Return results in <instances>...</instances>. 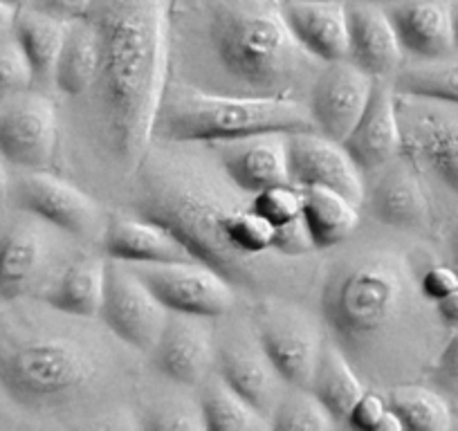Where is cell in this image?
<instances>
[{
    "instance_id": "obj_16",
    "label": "cell",
    "mask_w": 458,
    "mask_h": 431,
    "mask_svg": "<svg viewBox=\"0 0 458 431\" xmlns=\"http://www.w3.org/2000/svg\"><path fill=\"white\" fill-rule=\"evenodd\" d=\"M342 144L364 173L380 171L403 156L400 101L391 79H376L367 108Z\"/></svg>"
},
{
    "instance_id": "obj_34",
    "label": "cell",
    "mask_w": 458,
    "mask_h": 431,
    "mask_svg": "<svg viewBox=\"0 0 458 431\" xmlns=\"http://www.w3.org/2000/svg\"><path fill=\"white\" fill-rule=\"evenodd\" d=\"M337 420L330 416L319 398L310 389H297L281 398L272 413V429L285 431H328L337 429Z\"/></svg>"
},
{
    "instance_id": "obj_45",
    "label": "cell",
    "mask_w": 458,
    "mask_h": 431,
    "mask_svg": "<svg viewBox=\"0 0 458 431\" xmlns=\"http://www.w3.org/2000/svg\"><path fill=\"white\" fill-rule=\"evenodd\" d=\"M404 429H407V427H404L403 418H400L398 413H395L394 409H391V404H389V411H386L385 418H382L380 429H377V431H404Z\"/></svg>"
},
{
    "instance_id": "obj_32",
    "label": "cell",
    "mask_w": 458,
    "mask_h": 431,
    "mask_svg": "<svg viewBox=\"0 0 458 431\" xmlns=\"http://www.w3.org/2000/svg\"><path fill=\"white\" fill-rule=\"evenodd\" d=\"M391 409L403 418L404 427L413 431L452 429V407L440 391L420 385L394 386L386 395Z\"/></svg>"
},
{
    "instance_id": "obj_22",
    "label": "cell",
    "mask_w": 458,
    "mask_h": 431,
    "mask_svg": "<svg viewBox=\"0 0 458 431\" xmlns=\"http://www.w3.org/2000/svg\"><path fill=\"white\" fill-rule=\"evenodd\" d=\"M403 122V153L458 193V120L422 113Z\"/></svg>"
},
{
    "instance_id": "obj_28",
    "label": "cell",
    "mask_w": 458,
    "mask_h": 431,
    "mask_svg": "<svg viewBox=\"0 0 458 431\" xmlns=\"http://www.w3.org/2000/svg\"><path fill=\"white\" fill-rule=\"evenodd\" d=\"M70 23L55 19L50 14L23 7L19 10L14 23V41L28 59L34 72V81H52L56 61L64 50Z\"/></svg>"
},
{
    "instance_id": "obj_23",
    "label": "cell",
    "mask_w": 458,
    "mask_h": 431,
    "mask_svg": "<svg viewBox=\"0 0 458 431\" xmlns=\"http://www.w3.org/2000/svg\"><path fill=\"white\" fill-rule=\"evenodd\" d=\"M380 171L369 198L373 216L395 230H425L431 207L416 171L407 165L391 166V162Z\"/></svg>"
},
{
    "instance_id": "obj_6",
    "label": "cell",
    "mask_w": 458,
    "mask_h": 431,
    "mask_svg": "<svg viewBox=\"0 0 458 431\" xmlns=\"http://www.w3.org/2000/svg\"><path fill=\"white\" fill-rule=\"evenodd\" d=\"M97 376L99 353L81 337L41 335L0 351V386L32 411L68 407Z\"/></svg>"
},
{
    "instance_id": "obj_19",
    "label": "cell",
    "mask_w": 458,
    "mask_h": 431,
    "mask_svg": "<svg viewBox=\"0 0 458 431\" xmlns=\"http://www.w3.org/2000/svg\"><path fill=\"white\" fill-rule=\"evenodd\" d=\"M220 169L243 189L257 193L270 184L290 182L288 133H261L216 147Z\"/></svg>"
},
{
    "instance_id": "obj_9",
    "label": "cell",
    "mask_w": 458,
    "mask_h": 431,
    "mask_svg": "<svg viewBox=\"0 0 458 431\" xmlns=\"http://www.w3.org/2000/svg\"><path fill=\"white\" fill-rule=\"evenodd\" d=\"M169 312L216 319L234 306V283L200 261L129 263Z\"/></svg>"
},
{
    "instance_id": "obj_46",
    "label": "cell",
    "mask_w": 458,
    "mask_h": 431,
    "mask_svg": "<svg viewBox=\"0 0 458 431\" xmlns=\"http://www.w3.org/2000/svg\"><path fill=\"white\" fill-rule=\"evenodd\" d=\"M10 196V175H7V166L3 156H0V205Z\"/></svg>"
},
{
    "instance_id": "obj_42",
    "label": "cell",
    "mask_w": 458,
    "mask_h": 431,
    "mask_svg": "<svg viewBox=\"0 0 458 431\" xmlns=\"http://www.w3.org/2000/svg\"><path fill=\"white\" fill-rule=\"evenodd\" d=\"M30 7L65 21V23H74V21L86 19L92 7V0H32Z\"/></svg>"
},
{
    "instance_id": "obj_26",
    "label": "cell",
    "mask_w": 458,
    "mask_h": 431,
    "mask_svg": "<svg viewBox=\"0 0 458 431\" xmlns=\"http://www.w3.org/2000/svg\"><path fill=\"white\" fill-rule=\"evenodd\" d=\"M303 218L317 249L342 245L360 225V205L328 187L303 189Z\"/></svg>"
},
{
    "instance_id": "obj_31",
    "label": "cell",
    "mask_w": 458,
    "mask_h": 431,
    "mask_svg": "<svg viewBox=\"0 0 458 431\" xmlns=\"http://www.w3.org/2000/svg\"><path fill=\"white\" fill-rule=\"evenodd\" d=\"M391 81L400 97L458 106V59L452 56L413 61L407 68H400Z\"/></svg>"
},
{
    "instance_id": "obj_20",
    "label": "cell",
    "mask_w": 458,
    "mask_h": 431,
    "mask_svg": "<svg viewBox=\"0 0 458 431\" xmlns=\"http://www.w3.org/2000/svg\"><path fill=\"white\" fill-rule=\"evenodd\" d=\"M373 79H394L403 68L404 50L382 5L349 3V56Z\"/></svg>"
},
{
    "instance_id": "obj_21",
    "label": "cell",
    "mask_w": 458,
    "mask_h": 431,
    "mask_svg": "<svg viewBox=\"0 0 458 431\" xmlns=\"http://www.w3.org/2000/svg\"><path fill=\"white\" fill-rule=\"evenodd\" d=\"M106 257L124 263L196 261L165 225L142 214H113L104 227Z\"/></svg>"
},
{
    "instance_id": "obj_15",
    "label": "cell",
    "mask_w": 458,
    "mask_h": 431,
    "mask_svg": "<svg viewBox=\"0 0 458 431\" xmlns=\"http://www.w3.org/2000/svg\"><path fill=\"white\" fill-rule=\"evenodd\" d=\"M216 364L218 376L272 420L276 404L284 398L285 380L263 351L257 333L225 335L216 344Z\"/></svg>"
},
{
    "instance_id": "obj_33",
    "label": "cell",
    "mask_w": 458,
    "mask_h": 431,
    "mask_svg": "<svg viewBox=\"0 0 458 431\" xmlns=\"http://www.w3.org/2000/svg\"><path fill=\"white\" fill-rule=\"evenodd\" d=\"M223 234L229 249L243 261L257 263L259 258L272 254L276 227L250 205L229 211L223 221Z\"/></svg>"
},
{
    "instance_id": "obj_29",
    "label": "cell",
    "mask_w": 458,
    "mask_h": 431,
    "mask_svg": "<svg viewBox=\"0 0 458 431\" xmlns=\"http://www.w3.org/2000/svg\"><path fill=\"white\" fill-rule=\"evenodd\" d=\"M97 72H99V41L95 28L86 19L74 21L68 28L52 83L61 95L83 97L95 86Z\"/></svg>"
},
{
    "instance_id": "obj_25",
    "label": "cell",
    "mask_w": 458,
    "mask_h": 431,
    "mask_svg": "<svg viewBox=\"0 0 458 431\" xmlns=\"http://www.w3.org/2000/svg\"><path fill=\"white\" fill-rule=\"evenodd\" d=\"M106 267L108 261L86 254L70 261L46 294L47 306L83 319L99 317L106 290Z\"/></svg>"
},
{
    "instance_id": "obj_41",
    "label": "cell",
    "mask_w": 458,
    "mask_h": 431,
    "mask_svg": "<svg viewBox=\"0 0 458 431\" xmlns=\"http://www.w3.org/2000/svg\"><path fill=\"white\" fill-rule=\"evenodd\" d=\"M458 290V267L456 266H431L420 279L422 297L431 301H440L447 294Z\"/></svg>"
},
{
    "instance_id": "obj_44",
    "label": "cell",
    "mask_w": 458,
    "mask_h": 431,
    "mask_svg": "<svg viewBox=\"0 0 458 431\" xmlns=\"http://www.w3.org/2000/svg\"><path fill=\"white\" fill-rule=\"evenodd\" d=\"M16 16H19V10H16L14 5H7V3L0 0V43L12 38V34H14Z\"/></svg>"
},
{
    "instance_id": "obj_5",
    "label": "cell",
    "mask_w": 458,
    "mask_h": 431,
    "mask_svg": "<svg viewBox=\"0 0 458 431\" xmlns=\"http://www.w3.org/2000/svg\"><path fill=\"white\" fill-rule=\"evenodd\" d=\"M409 279L403 258L369 249L335 263L321 290V317L346 355H358L400 319Z\"/></svg>"
},
{
    "instance_id": "obj_40",
    "label": "cell",
    "mask_w": 458,
    "mask_h": 431,
    "mask_svg": "<svg viewBox=\"0 0 458 431\" xmlns=\"http://www.w3.org/2000/svg\"><path fill=\"white\" fill-rule=\"evenodd\" d=\"M431 380H434V385L440 391L458 395V331L449 340V344L445 346L443 353L438 355V359H436Z\"/></svg>"
},
{
    "instance_id": "obj_47",
    "label": "cell",
    "mask_w": 458,
    "mask_h": 431,
    "mask_svg": "<svg viewBox=\"0 0 458 431\" xmlns=\"http://www.w3.org/2000/svg\"><path fill=\"white\" fill-rule=\"evenodd\" d=\"M452 28H454V46L458 55V0H452Z\"/></svg>"
},
{
    "instance_id": "obj_18",
    "label": "cell",
    "mask_w": 458,
    "mask_h": 431,
    "mask_svg": "<svg viewBox=\"0 0 458 431\" xmlns=\"http://www.w3.org/2000/svg\"><path fill=\"white\" fill-rule=\"evenodd\" d=\"M285 23L303 50L321 63L349 56V3L344 0H281Z\"/></svg>"
},
{
    "instance_id": "obj_48",
    "label": "cell",
    "mask_w": 458,
    "mask_h": 431,
    "mask_svg": "<svg viewBox=\"0 0 458 431\" xmlns=\"http://www.w3.org/2000/svg\"><path fill=\"white\" fill-rule=\"evenodd\" d=\"M452 258H454V266L458 267V230L454 232L452 236Z\"/></svg>"
},
{
    "instance_id": "obj_4",
    "label": "cell",
    "mask_w": 458,
    "mask_h": 431,
    "mask_svg": "<svg viewBox=\"0 0 458 431\" xmlns=\"http://www.w3.org/2000/svg\"><path fill=\"white\" fill-rule=\"evenodd\" d=\"M315 131L308 104L293 97H239L178 83L166 88L156 122L165 144L220 147L261 133Z\"/></svg>"
},
{
    "instance_id": "obj_1",
    "label": "cell",
    "mask_w": 458,
    "mask_h": 431,
    "mask_svg": "<svg viewBox=\"0 0 458 431\" xmlns=\"http://www.w3.org/2000/svg\"><path fill=\"white\" fill-rule=\"evenodd\" d=\"M171 47L187 86L220 95L299 99L324 65L290 32L281 0H174Z\"/></svg>"
},
{
    "instance_id": "obj_7",
    "label": "cell",
    "mask_w": 458,
    "mask_h": 431,
    "mask_svg": "<svg viewBox=\"0 0 458 431\" xmlns=\"http://www.w3.org/2000/svg\"><path fill=\"white\" fill-rule=\"evenodd\" d=\"M254 333L288 386L310 389L324 335L317 321L293 303H261L254 312Z\"/></svg>"
},
{
    "instance_id": "obj_50",
    "label": "cell",
    "mask_w": 458,
    "mask_h": 431,
    "mask_svg": "<svg viewBox=\"0 0 458 431\" xmlns=\"http://www.w3.org/2000/svg\"><path fill=\"white\" fill-rule=\"evenodd\" d=\"M355 3H373V5H391V3H395V0H355Z\"/></svg>"
},
{
    "instance_id": "obj_13",
    "label": "cell",
    "mask_w": 458,
    "mask_h": 431,
    "mask_svg": "<svg viewBox=\"0 0 458 431\" xmlns=\"http://www.w3.org/2000/svg\"><path fill=\"white\" fill-rule=\"evenodd\" d=\"M290 182L297 187H328L362 207L367 200L364 171L342 142L317 131L288 133Z\"/></svg>"
},
{
    "instance_id": "obj_2",
    "label": "cell",
    "mask_w": 458,
    "mask_h": 431,
    "mask_svg": "<svg viewBox=\"0 0 458 431\" xmlns=\"http://www.w3.org/2000/svg\"><path fill=\"white\" fill-rule=\"evenodd\" d=\"M174 0H92L86 21L99 41L90 88L106 151L135 171L151 148L169 88Z\"/></svg>"
},
{
    "instance_id": "obj_10",
    "label": "cell",
    "mask_w": 458,
    "mask_h": 431,
    "mask_svg": "<svg viewBox=\"0 0 458 431\" xmlns=\"http://www.w3.org/2000/svg\"><path fill=\"white\" fill-rule=\"evenodd\" d=\"M16 205L64 234L83 241L104 236L101 207L72 182L46 171H32L16 184Z\"/></svg>"
},
{
    "instance_id": "obj_14",
    "label": "cell",
    "mask_w": 458,
    "mask_h": 431,
    "mask_svg": "<svg viewBox=\"0 0 458 431\" xmlns=\"http://www.w3.org/2000/svg\"><path fill=\"white\" fill-rule=\"evenodd\" d=\"M148 355L157 373L175 385L205 382L216 364V340L207 317L169 312L160 340Z\"/></svg>"
},
{
    "instance_id": "obj_38",
    "label": "cell",
    "mask_w": 458,
    "mask_h": 431,
    "mask_svg": "<svg viewBox=\"0 0 458 431\" xmlns=\"http://www.w3.org/2000/svg\"><path fill=\"white\" fill-rule=\"evenodd\" d=\"M312 252H319V249H317L315 239H312L310 230H308L303 214L294 218V221H288L276 227L272 254H279L281 258H301Z\"/></svg>"
},
{
    "instance_id": "obj_12",
    "label": "cell",
    "mask_w": 458,
    "mask_h": 431,
    "mask_svg": "<svg viewBox=\"0 0 458 431\" xmlns=\"http://www.w3.org/2000/svg\"><path fill=\"white\" fill-rule=\"evenodd\" d=\"M59 139V120L46 95H23L10 99L0 111V156L5 165L25 171L50 166Z\"/></svg>"
},
{
    "instance_id": "obj_35",
    "label": "cell",
    "mask_w": 458,
    "mask_h": 431,
    "mask_svg": "<svg viewBox=\"0 0 458 431\" xmlns=\"http://www.w3.org/2000/svg\"><path fill=\"white\" fill-rule=\"evenodd\" d=\"M250 207L263 218H267L272 225L279 227L303 214V189L293 182L270 184V187L252 193Z\"/></svg>"
},
{
    "instance_id": "obj_49",
    "label": "cell",
    "mask_w": 458,
    "mask_h": 431,
    "mask_svg": "<svg viewBox=\"0 0 458 431\" xmlns=\"http://www.w3.org/2000/svg\"><path fill=\"white\" fill-rule=\"evenodd\" d=\"M3 3H7V5H14L16 10H23V7L32 5V0H3Z\"/></svg>"
},
{
    "instance_id": "obj_39",
    "label": "cell",
    "mask_w": 458,
    "mask_h": 431,
    "mask_svg": "<svg viewBox=\"0 0 458 431\" xmlns=\"http://www.w3.org/2000/svg\"><path fill=\"white\" fill-rule=\"evenodd\" d=\"M386 411H389V400L385 395L364 391L362 398L351 409L349 418H346V427L358 431H377Z\"/></svg>"
},
{
    "instance_id": "obj_30",
    "label": "cell",
    "mask_w": 458,
    "mask_h": 431,
    "mask_svg": "<svg viewBox=\"0 0 458 431\" xmlns=\"http://www.w3.org/2000/svg\"><path fill=\"white\" fill-rule=\"evenodd\" d=\"M202 420L209 431H266L272 420L220 376L207 377L200 395Z\"/></svg>"
},
{
    "instance_id": "obj_3",
    "label": "cell",
    "mask_w": 458,
    "mask_h": 431,
    "mask_svg": "<svg viewBox=\"0 0 458 431\" xmlns=\"http://www.w3.org/2000/svg\"><path fill=\"white\" fill-rule=\"evenodd\" d=\"M138 193L133 207L138 214L165 225L182 241L196 261L214 267L234 285H257L259 263L243 261L229 249L223 221L229 211L250 202L229 200V191L187 157L148 153L138 165Z\"/></svg>"
},
{
    "instance_id": "obj_37",
    "label": "cell",
    "mask_w": 458,
    "mask_h": 431,
    "mask_svg": "<svg viewBox=\"0 0 458 431\" xmlns=\"http://www.w3.org/2000/svg\"><path fill=\"white\" fill-rule=\"evenodd\" d=\"M144 429L151 431H178V429H191L202 431L205 429V420H202L200 402H162L147 411V418L142 422Z\"/></svg>"
},
{
    "instance_id": "obj_17",
    "label": "cell",
    "mask_w": 458,
    "mask_h": 431,
    "mask_svg": "<svg viewBox=\"0 0 458 431\" xmlns=\"http://www.w3.org/2000/svg\"><path fill=\"white\" fill-rule=\"evenodd\" d=\"M404 56L434 61L456 55L452 0H395L385 5Z\"/></svg>"
},
{
    "instance_id": "obj_43",
    "label": "cell",
    "mask_w": 458,
    "mask_h": 431,
    "mask_svg": "<svg viewBox=\"0 0 458 431\" xmlns=\"http://www.w3.org/2000/svg\"><path fill=\"white\" fill-rule=\"evenodd\" d=\"M436 312H438V319L443 321L445 326L458 331V290L436 301Z\"/></svg>"
},
{
    "instance_id": "obj_36",
    "label": "cell",
    "mask_w": 458,
    "mask_h": 431,
    "mask_svg": "<svg viewBox=\"0 0 458 431\" xmlns=\"http://www.w3.org/2000/svg\"><path fill=\"white\" fill-rule=\"evenodd\" d=\"M32 83L34 72L14 37L0 43V104L28 92Z\"/></svg>"
},
{
    "instance_id": "obj_27",
    "label": "cell",
    "mask_w": 458,
    "mask_h": 431,
    "mask_svg": "<svg viewBox=\"0 0 458 431\" xmlns=\"http://www.w3.org/2000/svg\"><path fill=\"white\" fill-rule=\"evenodd\" d=\"M310 391L324 402L330 416L337 420L339 427H346L351 409L355 407L364 389L358 371L351 364L349 355L344 353L335 342H324L319 362H317L315 376H312Z\"/></svg>"
},
{
    "instance_id": "obj_24",
    "label": "cell",
    "mask_w": 458,
    "mask_h": 431,
    "mask_svg": "<svg viewBox=\"0 0 458 431\" xmlns=\"http://www.w3.org/2000/svg\"><path fill=\"white\" fill-rule=\"evenodd\" d=\"M50 261V241L34 223H16L0 236V299L12 301L38 283Z\"/></svg>"
},
{
    "instance_id": "obj_11",
    "label": "cell",
    "mask_w": 458,
    "mask_h": 431,
    "mask_svg": "<svg viewBox=\"0 0 458 431\" xmlns=\"http://www.w3.org/2000/svg\"><path fill=\"white\" fill-rule=\"evenodd\" d=\"M376 79L349 59L324 63L308 90V113L317 133L344 142L371 99Z\"/></svg>"
},
{
    "instance_id": "obj_8",
    "label": "cell",
    "mask_w": 458,
    "mask_h": 431,
    "mask_svg": "<svg viewBox=\"0 0 458 431\" xmlns=\"http://www.w3.org/2000/svg\"><path fill=\"white\" fill-rule=\"evenodd\" d=\"M99 319L126 346L151 353L169 319V310L129 263L108 258Z\"/></svg>"
}]
</instances>
